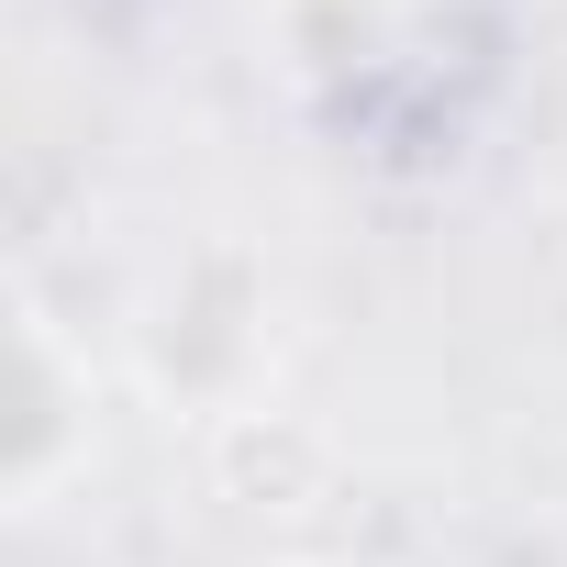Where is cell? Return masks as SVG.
<instances>
[{
    "mask_svg": "<svg viewBox=\"0 0 567 567\" xmlns=\"http://www.w3.org/2000/svg\"><path fill=\"white\" fill-rule=\"evenodd\" d=\"M79 467H90V357H79L68 323L23 290V301H12V434H0L12 512H45Z\"/></svg>",
    "mask_w": 567,
    "mask_h": 567,
    "instance_id": "obj_1",
    "label": "cell"
},
{
    "mask_svg": "<svg viewBox=\"0 0 567 567\" xmlns=\"http://www.w3.org/2000/svg\"><path fill=\"white\" fill-rule=\"evenodd\" d=\"M200 467H212V489H223L234 512H278V523H301V512L334 501V434L301 423V412H278V401H234V412H212Z\"/></svg>",
    "mask_w": 567,
    "mask_h": 567,
    "instance_id": "obj_2",
    "label": "cell"
}]
</instances>
